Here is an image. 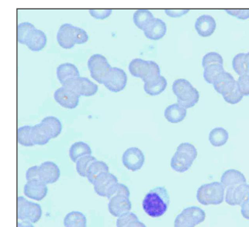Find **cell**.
Here are the masks:
<instances>
[{"label":"cell","mask_w":249,"mask_h":227,"mask_svg":"<svg viewBox=\"0 0 249 227\" xmlns=\"http://www.w3.org/2000/svg\"><path fill=\"white\" fill-rule=\"evenodd\" d=\"M169 203L170 198L166 189L156 187L146 194L142 202V207L150 217L159 218L167 212Z\"/></svg>","instance_id":"obj_1"},{"label":"cell","mask_w":249,"mask_h":227,"mask_svg":"<svg viewBox=\"0 0 249 227\" xmlns=\"http://www.w3.org/2000/svg\"><path fill=\"white\" fill-rule=\"evenodd\" d=\"M173 91L177 96L178 104L186 109L193 108L199 101V91L186 79L175 80L173 83Z\"/></svg>","instance_id":"obj_2"},{"label":"cell","mask_w":249,"mask_h":227,"mask_svg":"<svg viewBox=\"0 0 249 227\" xmlns=\"http://www.w3.org/2000/svg\"><path fill=\"white\" fill-rule=\"evenodd\" d=\"M225 189L220 182L206 184L198 189L196 198L203 206L221 204L224 200Z\"/></svg>","instance_id":"obj_3"},{"label":"cell","mask_w":249,"mask_h":227,"mask_svg":"<svg viewBox=\"0 0 249 227\" xmlns=\"http://www.w3.org/2000/svg\"><path fill=\"white\" fill-rule=\"evenodd\" d=\"M91 77L100 84H104L111 74L112 67L105 56L101 54H94L89 58L87 62Z\"/></svg>","instance_id":"obj_4"},{"label":"cell","mask_w":249,"mask_h":227,"mask_svg":"<svg viewBox=\"0 0 249 227\" xmlns=\"http://www.w3.org/2000/svg\"><path fill=\"white\" fill-rule=\"evenodd\" d=\"M42 216V208L40 205L27 200L24 197L18 198V217L21 221L36 224Z\"/></svg>","instance_id":"obj_5"},{"label":"cell","mask_w":249,"mask_h":227,"mask_svg":"<svg viewBox=\"0 0 249 227\" xmlns=\"http://www.w3.org/2000/svg\"><path fill=\"white\" fill-rule=\"evenodd\" d=\"M118 184V179L115 175L109 172H105L98 176L92 185L98 195L110 199L114 196Z\"/></svg>","instance_id":"obj_6"},{"label":"cell","mask_w":249,"mask_h":227,"mask_svg":"<svg viewBox=\"0 0 249 227\" xmlns=\"http://www.w3.org/2000/svg\"><path fill=\"white\" fill-rule=\"evenodd\" d=\"M62 87L70 89L80 96H92L98 91V86L87 77H75L66 81Z\"/></svg>","instance_id":"obj_7"},{"label":"cell","mask_w":249,"mask_h":227,"mask_svg":"<svg viewBox=\"0 0 249 227\" xmlns=\"http://www.w3.org/2000/svg\"><path fill=\"white\" fill-rule=\"evenodd\" d=\"M124 166L130 171L136 172L142 169L145 162L144 152L138 147H130L124 151L122 156Z\"/></svg>","instance_id":"obj_8"},{"label":"cell","mask_w":249,"mask_h":227,"mask_svg":"<svg viewBox=\"0 0 249 227\" xmlns=\"http://www.w3.org/2000/svg\"><path fill=\"white\" fill-rule=\"evenodd\" d=\"M225 202L229 206H242L249 199V185L247 183L225 189Z\"/></svg>","instance_id":"obj_9"},{"label":"cell","mask_w":249,"mask_h":227,"mask_svg":"<svg viewBox=\"0 0 249 227\" xmlns=\"http://www.w3.org/2000/svg\"><path fill=\"white\" fill-rule=\"evenodd\" d=\"M80 96L65 87L57 89L54 94L56 102L66 109H75L79 105Z\"/></svg>","instance_id":"obj_10"},{"label":"cell","mask_w":249,"mask_h":227,"mask_svg":"<svg viewBox=\"0 0 249 227\" xmlns=\"http://www.w3.org/2000/svg\"><path fill=\"white\" fill-rule=\"evenodd\" d=\"M126 83L127 76L126 73L121 68L113 67L111 74L107 80L106 81L104 86L111 92L118 93L126 87Z\"/></svg>","instance_id":"obj_11"},{"label":"cell","mask_w":249,"mask_h":227,"mask_svg":"<svg viewBox=\"0 0 249 227\" xmlns=\"http://www.w3.org/2000/svg\"><path fill=\"white\" fill-rule=\"evenodd\" d=\"M238 83L234 79V76L228 72H224L222 74H219L214 80L213 86L215 91L223 96H226L229 93L231 92Z\"/></svg>","instance_id":"obj_12"},{"label":"cell","mask_w":249,"mask_h":227,"mask_svg":"<svg viewBox=\"0 0 249 227\" xmlns=\"http://www.w3.org/2000/svg\"><path fill=\"white\" fill-rule=\"evenodd\" d=\"M132 205L130 198L122 195H116L109 199L108 210L109 213L114 217H120L124 214L130 212Z\"/></svg>","instance_id":"obj_13"},{"label":"cell","mask_w":249,"mask_h":227,"mask_svg":"<svg viewBox=\"0 0 249 227\" xmlns=\"http://www.w3.org/2000/svg\"><path fill=\"white\" fill-rule=\"evenodd\" d=\"M48 189L43 181H27L23 188V192L26 197L35 201H41L46 197Z\"/></svg>","instance_id":"obj_14"},{"label":"cell","mask_w":249,"mask_h":227,"mask_svg":"<svg viewBox=\"0 0 249 227\" xmlns=\"http://www.w3.org/2000/svg\"><path fill=\"white\" fill-rule=\"evenodd\" d=\"M40 181L46 185H52L58 181L60 177V169L57 164L53 162H44L40 166Z\"/></svg>","instance_id":"obj_15"},{"label":"cell","mask_w":249,"mask_h":227,"mask_svg":"<svg viewBox=\"0 0 249 227\" xmlns=\"http://www.w3.org/2000/svg\"><path fill=\"white\" fill-rule=\"evenodd\" d=\"M217 23L211 15H202L196 19L195 29L200 37H210L214 33Z\"/></svg>","instance_id":"obj_16"},{"label":"cell","mask_w":249,"mask_h":227,"mask_svg":"<svg viewBox=\"0 0 249 227\" xmlns=\"http://www.w3.org/2000/svg\"><path fill=\"white\" fill-rule=\"evenodd\" d=\"M194 158L182 151H177L171 160V168L175 171L184 173L191 168L194 162Z\"/></svg>","instance_id":"obj_17"},{"label":"cell","mask_w":249,"mask_h":227,"mask_svg":"<svg viewBox=\"0 0 249 227\" xmlns=\"http://www.w3.org/2000/svg\"><path fill=\"white\" fill-rule=\"evenodd\" d=\"M128 70L133 76L140 78L144 82L151 71V63L148 60L134 58L129 64Z\"/></svg>","instance_id":"obj_18"},{"label":"cell","mask_w":249,"mask_h":227,"mask_svg":"<svg viewBox=\"0 0 249 227\" xmlns=\"http://www.w3.org/2000/svg\"><path fill=\"white\" fill-rule=\"evenodd\" d=\"M73 26L71 23H64L57 33V41L65 49H71L76 44L73 35Z\"/></svg>","instance_id":"obj_19"},{"label":"cell","mask_w":249,"mask_h":227,"mask_svg":"<svg viewBox=\"0 0 249 227\" xmlns=\"http://www.w3.org/2000/svg\"><path fill=\"white\" fill-rule=\"evenodd\" d=\"M47 41L48 39L44 31L35 28L26 39L25 44L32 52H40L46 46Z\"/></svg>","instance_id":"obj_20"},{"label":"cell","mask_w":249,"mask_h":227,"mask_svg":"<svg viewBox=\"0 0 249 227\" xmlns=\"http://www.w3.org/2000/svg\"><path fill=\"white\" fill-rule=\"evenodd\" d=\"M246 181H247L243 173L234 169L226 170L223 173L220 179V183L222 184L225 189L246 184Z\"/></svg>","instance_id":"obj_21"},{"label":"cell","mask_w":249,"mask_h":227,"mask_svg":"<svg viewBox=\"0 0 249 227\" xmlns=\"http://www.w3.org/2000/svg\"><path fill=\"white\" fill-rule=\"evenodd\" d=\"M166 32V23L162 19L156 18L149 27L144 31V34L145 37L149 40H159L164 38Z\"/></svg>","instance_id":"obj_22"},{"label":"cell","mask_w":249,"mask_h":227,"mask_svg":"<svg viewBox=\"0 0 249 227\" xmlns=\"http://www.w3.org/2000/svg\"><path fill=\"white\" fill-rule=\"evenodd\" d=\"M164 115L167 121L170 123H179L183 121L187 115V109L181 106L178 103L171 104L165 108Z\"/></svg>","instance_id":"obj_23"},{"label":"cell","mask_w":249,"mask_h":227,"mask_svg":"<svg viewBox=\"0 0 249 227\" xmlns=\"http://www.w3.org/2000/svg\"><path fill=\"white\" fill-rule=\"evenodd\" d=\"M56 74H57L58 81L62 85L69 79L80 76L78 68L74 64L69 63V62H65L59 65L56 70Z\"/></svg>","instance_id":"obj_24"},{"label":"cell","mask_w":249,"mask_h":227,"mask_svg":"<svg viewBox=\"0 0 249 227\" xmlns=\"http://www.w3.org/2000/svg\"><path fill=\"white\" fill-rule=\"evenodd\" d=\"M156 19L152 12L148 10H138L133 15V21L138 28L145 31Z\"/></svg>","instance_id":"obj_25"},{"label":"cell","mask_w":249,"mask_h":227,"mask_svg":"<svg viewBox=\"0 0 249 227\" xmlns=\"http://www.w3.org/2000/svg\"><path fill=\"white\" fill-rule=\"evenodd\" d=\"M31 140L34 145L44 146L52 139V136L42 124L35 125L31 127Z\"/></svg>","instance_id":"obj_26"},{"label":"cell","mask_w":249,"mask_h":227,"mask_svg":"<svg viewBox=\"0 0 249 227\" xmlns=\"http://www.w3.org/2000/svg\"><path fill=\"white\" fill-rule=\"evenodd\" d=\"M89 155H92V150L89 145L83 141L75 142L69 149V157L74 163H76L77 160L80 158Z\"/></svg>","instance_id":"obj_27"},{"label":"cell","mask_w":249,"mask_h":227,"mask_svg":"<svg viewBox=\"0 0 249 227\" xmlns=\"http://www.w3.org/2000/svg\"><path fill=\"white\" fill-rule=\"evenodd\" d=\"M168 82L166 79L161 76L158 79L144 83V91L150 96H157L161 95L163 91H165Z\"/></svg>","instance_id":"obj_28"},{"label":"cell","mask_w":249,"mask_h":227,"mask_svg":"<svg viewBox=\"0 0 249 227\" xmlns=\"http://www.w3.org/2000/svg\"><path fill=\"white\" fill-rule=\"evenodd\" d=\"M48 130L52 139H55L62 131V124L58 118L54 116H47L40 122Z\"/></svg>","instance_id":"obj_29"},{"label":"cell","mask_w":249,"mask_h":227,"mask_svg":"<svg viewBox=\"0 0 249 227\" xmlns=\"http://www.w3.org/2000/svg\"><path fill=\"white\" fill-rule=\"evenodd\" d=\"M229 139V134L224 128H215L212 129L209 134V141L214 147H223L226 144Z\"/></svg>","instance_id":"obj_30"},{"label":"cell","mask_w":249,"mask_h":227,"mask_svg":"<svg viewBox=\"0 0 249 227\" xmlns=\"http://www.w3.org/2000/svg\"><path fill=\"white\" fill-rule=\"evenodd\" d=\"M63 223L65 227H87V217L84 214L77 211L68 213Z\"/></svg>","instance_id":"obj_31"},{"label":"cell","mask_w":249,"mask_h":227,"mask_svg":"<svg viewBox=\"0 0 249 227\" xmlns=\"http://www.w3.org/2000/svg\"><path fill=\"white\" fill-rule=\"evenodd\" d=\"M105 172H109V167L105 162L96 160L94 161L87 171V179L91 184H93L94 181L98 176Z\"/></svg>","instance_id":"obj_32"},{"label":"cell","mask_w":249,"mask_h":227,"mask_svg":"<svg viewBox=\"0 0 249 227\" xmlns=\"http://www.w3.org/2000/svg\"><path fill=\"white\" fill-rule=\"evenodd\" d=\"M225 72L224 66L220 64H213L204 68L203 71V78L207 83L210 84H213L215 78L219 75Z\"/></svg>","instance_id":"obj_33"},{"label":"cell","mask_w":249,"mask_h":227,"mask_svg":"<svg viewBox=\"0 0 249 227\" xmlns=\"http://www.w3.org/2000/svg\"><path fill=\"white\" fill-rule=\"evenodd\" d=\"M31 127L30 125H24L18 129V142L25 147H32L35 146L31 140Z\"/></svg>","instance_id":"obj_34"},{"label":"cell","mask_w":249,"mask_h":227,"mask_svg":"<svg viewBox=\"0 0 249 227\" xmlns=\"http://www.w3.org/2000/svg\"><path fill=\"white\" fill-rule=\"evenodd\" d=\"M96 160H97L96 158L94 157L92 155H89V156L80 158L75 163L76 171L78 172L81 177H87L89 168L90 167L91 164Z\"/></svg>","instance_id":"obj_35"},{"label":"cell","mask_w":249,"mask_h":227,"mask_svg":"<svg viewBox=\"0 0 249 227\" xmlns=\"http://www.w3.org/2000/svg\"><path fill=\"white\" fill-rule=\"evenodd\" d=\"M36 27L29 22H23L18 25V41L19 44H25L26 39L33 30Z\"/></svg>","instance_id":"obj_36"},{"label":"cell","mask_w":249,"mask_h":227,"mask_svg":"<svg viewBox=\"0 0 249 227\" xmlns=\"http://www.w3.org/2000/svg\"><path fill=\"white\" fill-rule=\"evenodd\" d=\"M182 212L187 214L194 220L196 225L202 224L206 219V213L202 208L197 206H191L182 210Z\"/></svg>","instance_id":"obj_37"},{"label":"cell","mask_w":249,"mask_h":227,"mask_svg":"<svg viewBox=\"0 0 249 227\" xmlns=\"http://www.w3.org/2000/svg\"><path fill=\"white\" fill-rule=\"evenodd\" d=\"M232 66L239 76L246 74V53L236 55L232 61Z\"/></svg>","instance_id":"obj_38"},{"label":"cell","mask_w":249,"mask_h":227,"mask_svg":"<svg viewBox=\"0 0 249 227\" xmlns=\"http://www.w3.org/2000/svg\"><path fill=\"white\" fill-rule=\"evenodd\" d=\"M213 64H220V65L224 66L223 57L217 52H209L203 56V60H202V65H203V68L207 67L210 65H213Z\"/></svg>","instance_id":"obj_39"},{"label":"cell","mask_w":249,"mask_h":227,"mask_svg":"<svg viewBox=\"0 0 249 227\" xmlns=\"http://www.w3.org/2000/svg\"><path fill=\"white\" fill-rule=\"evenodd\" d=\"M196 224L187 214L182 212L178 214L174 222V227H196Z\"/></svg>","instance_id":"obj_40"},{"label":"cell","mask_w":249,"mask_h":227,"mask_svg":"<svg viewBox=\"0 0 249 227\" xmlns=\"http://www.w3.org/2000/svg\"><path fill=\"white\" fill-rule=\"evenodd\" d=\"M138 220L139 219L135 214L129 212L117 218V227H127L133 222Z\"/></svg>","instance_id":"obj_41"},{"label":"cell","mask_w":249,"mask_h":227,"mask_svg":"<svg viewBox=\"0 0 249 227\" xmlns=\"http://www.w3.org/2000/svg\"><path fill=\"white\" fill-rule=\"evenodd\" d=\"M73 35L75 38V44H83L89 40V35L87 31L81 27L73 26Z\"/></svg>","instance_id":"obj_42"},{"label":"cell","mask_w":249,"mask_h":227,"mask_svg":"<svg viewBox=\"0 0 249 227\" xmlns=\"http://www.w3.org/2000/svg\"><path fill=\"white\" fill-rule=\"evenodd\" d=\"M243 95L242 93L240 92L239 89H238V84L236 86L235 88L229 93L226 96H223L224 100L227 103L230 104H236L241 101L243 99Z\"/></svg>","instance_id":"obj_43"},{"label":"cell","mask_w":249,"mask_h":227,"mask_svg":"<svg viewBox=\"0 0 249 227\" xmlns=\"http://www.w3.org/2000/svg\"><path fill=\"white\" fill-rule=\"evenodd\" d=\"M238 89L243 96H249V75L240 76L238 80Z\"/></svg>","instance_id":"obj_44"},{"label":"cell","mask_w":249,"mask_h":227,"mask_svg":"<svg viewBox=\"0 0 249 227\" xmlns=\"http://www.w3.org/2000/svg\"><path fill=\"white\" fill-rule=\"evenodd\" d=\"M177 151H182V152L189 154L190 156L194 158V160H196V157H197V150H196L194 145L191 144V143H181V144L178 145V147H177Z\"/></svg>","instance_id":"obj_45"},{"label":"cell","mask_w":249,"mask_h":227,"mask_svg":"<svg viewBox=\"0 0 249 227\" xmlns=\"http://www.w3.org/2000/svg\"><path fill=\"white\" fill-rule=\"evenodd\" d=\"M26 179L27 181H40V167L34 166L27 170L26 173Z\"/></svg>","instance_id":"obj_46"},{"label":"cell","mask_w":249,"mask_h":227,"mask_svg":"<svg viewBox=\"0 0 249 227\" xmlns=\"http://www.w3.org/2000/svg\"><path fill=\"white\" fill-rule=\"evenodd\" d=\"M89 13L95 19H104L111 15L113 10H89Z\"/></svg>","instance_id":"obj_47"},{"label":"cell","mask_w":249,"mask_h":227,"mask_svg":"<svg viewBox=\"0 0 249 227\" xmlns=\"http://www.w3.org/2000/svg\"><path fill=\"white\" fill-rule=\"evenodd\" d=\"M227 14L239 19H249V10H225Z\"/></svg>","instance_id":"obj_48"},{"label":"cell","mask_w":249,"mask_h":227,"mask_svg":"<svg viewBox=\"0 0 249 227\" xmlns=\"http://www.w3.org/2000/svg\"><path fill=\"white\" fill-rule=\"evenodd\" d=\"M189 12V10H165V14L173 18H181L187 14Z\"/></svg>","instance_id":"obj_49"},{"label":"cell","mask_w":249,"mask_h":227,"mask_svg":"<svg viewBox=\"0 0 249 227\" xmlns=\"http://www.w3.org/2000/svg\"><path fill=\"white\" fill-rule=\"evenodd\" d=\"M116 195H122V196L130 198V190H129L128 188L126 187V185L119 183L117 185V189H116L114 196H116Z\"/></svg>","instance_id":"obj_50"},{"label":"cell","mask_w":249,"mask_h":227,"mask_svg":"<svg viewBox=\"0 0 249 227\" xmlns=\"http://www.w3.org/2000/svg\"><path fill=\"white\" fill-rule=\"evenodd\" d=\"M241 206H242L241 212H242V216L246 220H249V199L244 202L243 204Z\"/></svg>","instance_id":"obj_51"},{"label":"cell","mask_w":249,"mask_h":227,"mask_svg":"<svg viewBox=\"0 0 249 227\" xmlns=\"http://www.w3.org/2000/svg\"><path fill=\"white\" fill-rule=\"evenodd\" d=\"M127 227H146V226L143 223H142L140 220H138V221L133 222Z\"/></svg>","instance_id":"obj_52"},{"label":"cell","mask_w":249,"mask_h":227,"mask_svg":"<svg viewBox=\"0 0 249 227\" xmlns=\"http://www.w3.org/2000/svg\"><path fill=\"white\" fill-rule=\"evenodd\" d=\"M18 227H35L30 222L21 221L18 223Z\"/></svg>","instance_id":"obj_53"},{"label":"cell","mask_w":249,"mask_h":227,"mask_svg":"<svg viewBox=\"0 0 249 227\" xmlns=\"http://www.w3.org/2000/svg\"><path fill=\"white\" fill-rule=\"evenodd\" d=\"M246 74L249 75V52L246 53Z\"/></svg>","instance_id":"obj_54"}]
</instances>
